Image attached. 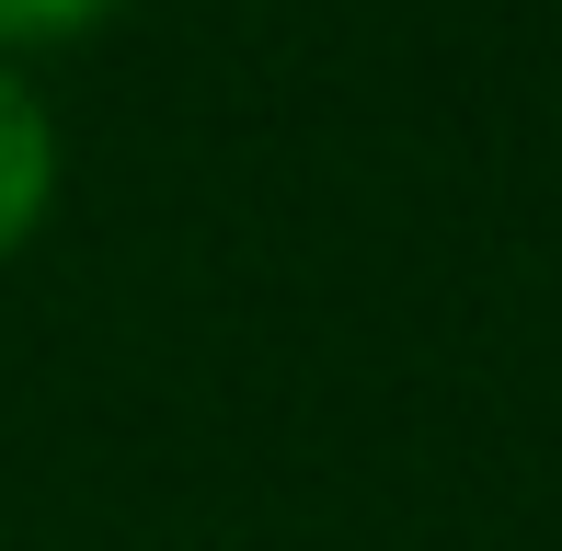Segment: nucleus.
<instances>
[{"mask_svg":"<svg viewBox=\"0 0 562 551\" xmlns=\"http://www.w3.org/2000/svg\"><path fill=\"white\" fill-rule=\"evenodd\" d=\"M115 0H0V46H46V35H81L104 23Z\"/></svg>","mask_w":562,"mask_h":551,"instance_id":"f03ea898","label":"nucleus"},{"mask_svg":"<svg viewBox=\"0 0 562 551\" xmlns=\"http://www.w3.org/2000/svg\"><path fill=\"white\" fill-rule=\"evenodd\" d=\"M46 195H58V127H46V104L0 69V254L46 218Z\"/></svg>","mask_w":562,"mask_h":551,"instance_id":"f257e3e1","label":"nucleus"}]
</instances>
